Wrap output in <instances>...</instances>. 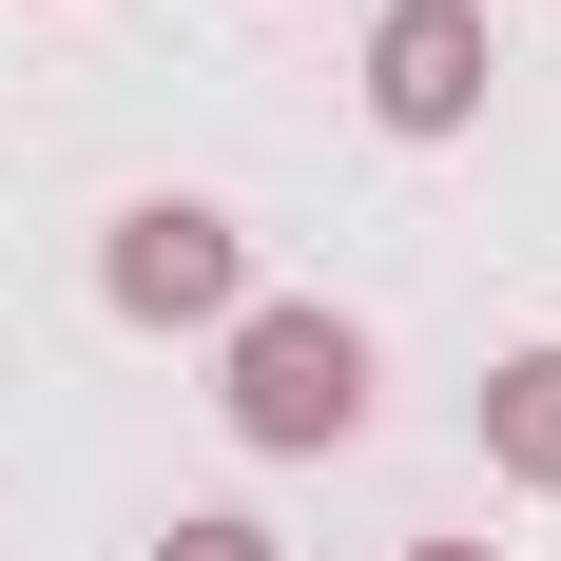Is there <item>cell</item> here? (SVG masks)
I'll list each match as a JSON object with an SVG mask.
<instances>
[{"instance_id":"obj_1","label":"cell","mask_w":561,"mask_h":561,"mask_svg":"<svg viewBox=\"0 0 561 561\" xmlns=\"http://www.w3.org/2000/svg\"><path fill=\"white\" fill-rule=\"evenodd\" d=\"M232 446H348L368 426V330L348 310H232Z\"/></svg>"},{"instance_id":"obj_2","label":"cell","mask_w":561,"mask_h":561,"mask_svg":"<svg viewBox=\"0 0 561 561\" xmlns=\"http://www.w3.org/2000/svg\"><path fill=\"white\" fill-rule=\"evenodd\" d=\"M98 290L136 330H232V310H252V252H232V214H194V194H136L116 252H98Z\"/></svg>"},{"instance_id":"obj_3","label":"cell","mask_w":561,"mask_h":561,"mask_svg":"<svg viewBox=\"0 0 561 561\" xmlns=\"http://www.w3.org/2000/svg\"><path fill=\"white\" fill-rule=\"evenodd\" d=\"M484 78H504L484 0H388V20H368V116H388V136H465Z\"/></svg>"},{"instance_id":"obj_4","label":"cell","mask_w":561,"mask_h":561,"mask_svg":"<svg viewBox=\"0 0 561 561\" xmlns=\"http://www.w3.org/2000/svg\"><path fill=\"white\" fill-rule=\"evenodd\" d=\"M484 465L561 504V348H504V368H484Z\"/></svg>"},{"instance_id":"obj_5","label":"cell","mask_w":561,"mask_h":561,"mask_svg":"<svg viewBox=\"0 0 561 561\" xmlns=\"http://www.w3.org/2000/svg\"><path fill=\"white\" fill-rule=\"evenodd\" d=\"M156 561H290V542H272V523H232V504H194V523H174Z\"/></svg>"},{"instance_id":"obj_6","label":"cell","mask_w":561,"mask_h":561,"mask_svg":"<svg viewBox=\"0 0 561 561\" xmlns=\"http://www.w3.org/2000/svg\"><path fill=\"white\" fill-rule=\"evenodd\" d=\"M407 561H504V542H407Z\"/></svg>"}]
</instances>
